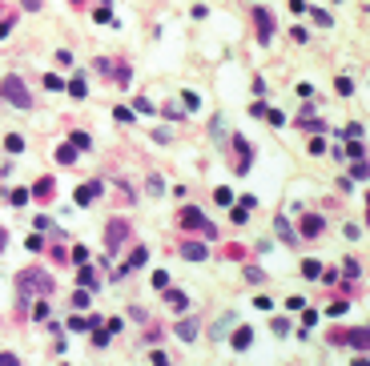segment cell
Wrapping results in <instances>:
<instances>
[{"label":"cell","mask_w":370,"mask_h":366,"mask_svg":"<svg viewBox=\"0 0 370 366\" xmlns=\"http://www.w3.org/2000/svg\"><path fill=\"white\" fill-rule=\"evenodd\" d=\"M0 97H4L8 105H20V109H28V105H32V93L24 89V81H20V77H4V81H0Z\"/></svg>","instance_id":"cell-1"},{"label":"cell","mask_w":370,"mask_h":366,"mask_svg":"<svg viewBox=\"0 0 370 366\" xmlns=\"http://www.w3.org/2000/svg\"><path fill=\"white\" fill-rule=\"evenodd\" d=\"M32 290H37V294H53L49 274H41V270H24V274H20V302H24Z\"/></svg>","instance_id":"cell-2"},{"label":"cell","mask_w":370,"mask_h":366,"mask_svg":"<svg viewBox=\"0 0 370 366\" xmlns=\"http://www.w3.org/2000/svg\"><path fill=\"white\" fill-rule=\"evenodd\" d=\"M181 229H201L206 238H217V229L206 221V213H201L197 206H185V209H181Z\"/></svg>","instance_id":"cell-3"},{"label":"cell","mask_w":370,"mask_h":366,"mask_svg":"<svg viewBox=\"0 0 370 366\" xmlns=\"http://www.w3.org/2000/svg\"><path fill=\"white\" fill-rule=\"evenodd\" d=\"M105 242H109V250H113V254H117V246H121V242H129V221H125V217H113V221L105 225Z\"/></svg>","instance_id":"cell-4"},{"label":"cell","mask_w":370,"mask_h":366,"mask_svg":"<svg viewBox=\"0 0 370 366\" xmlns=\"http://www.w3.org/2000/svg\"><path fill=\"white\" fill-rule=\"evenodd\" d=\"M330 342H350V346L366 350V330H362V326H354V330H334V334H330Z\"/></svg>","instance_id":"cell-5"},{"label":"cell","mask_w":370,"mask_h":366,"mask_svg":"<svg viewBox=\"0 0 370 366\" xmlns=\"http://www.w3.org/2000/svg\"><path fill=\"white\" fill-rule=\"evenodd\" d=\"M254 20H258V41L270 45V37H274V16H270L265 8H254Z\"/></svg>","instance_id":"cell-6"},{"label":"cell","mask_w":370,"mask_h":366,"mask_svg":"<svg viewBox=\"0 0 370 366\" xmlns=\"http://www.w3.org/2000/svg\"><path fill=\"white\" fill-rule=\"evenodd\" d=\"M181 258H189V261H206L210 258V250L201 246V242H181V250H177Z\"/></svg>","instance_id":"cell-7"},{"label":"cell","mask_w":370,"mask_h":366,"mask_svg":"<svg viewBox=\"0 0 370 366\" xmlns=\"http://www.w3.org/2000/svg\"><path fill=\"white\" fill-rule=\"evenodd\" d=\"M322 225H326V221H322L318 213H306V217H302V234H306V238H318V234H322Z\"/></svg>","instance_id":"cell-8"},{"label":"cell","mask_w":370,"mask_h":366,"mask_svg":"<svg viewBox=\"0 0 370 366\" xmlns=\"http://www.w3.org/2000/svg\"><path fill=\"white\" fill-rule=\"evenodd\" d=\"M93 197H101V181H89V185L77 189V202H81V206H89Z\"/></svg>","instance_id":"cell-9"},{"label":"cell","mask_w":370,"mask_h":366,"mask_svg":"<svg viewBox=\"0 0 370 366\" xmlns=\"http://www.w3.org/2000/svg\"><path fill=\"white\" fill-rule=\"evenodd\" d=\"M177 338H181V342H193V338H197V318L177 322Z\"/></svg>","instance_id":"cell-10"},{"label":"cell","mask_w":370,"mask_h":366,"mask_svg":"<svg viewBox=\"0 0 370 366\" xmlns=\"http://www.w3.org/2000/svg\"><path fill=\"white\" fill-rule=\"evenodd\" d=\"M250 342H254V330H250V326H242V330L233 334V350H250Z\"/></svg>","instance_id":"cell-11"},{"label":"cell","mask_w":370,"mask_h":366,"mask_svg":"<svg viewBox=\"0 0 370 366\" xmlns=\"http://www.w3.org/2000/svg\"><path fill=\"white\" fill-rule=\"evenodd\" d=\"M64 89H69V93H73V97H77V101H81V97H85V93H89V81H85V77H73V81H69V85H64Z\"/></svg>","instance_id":"cell-12"},{"label":"cell","mask_w":370,"mask_h":366,"mask_svg":"<svg viewBox=\"0 0 370 366\" xmlns=\"http://www.w3.org/2000/svg\"><path fill=\"white\" fill-rule=\"evenodd\" d=\"M165 302H169L173 310H185V306H189V298H185L181 290H165Z\"/></svg>","instance_id":"cell-13"},{"label":"cell","mask_w":370,"mask_h":366,"mask_svg":"<svg viewBox=\"0 0 370 366\" xmlns=\"http://www.w3.org/2000/svg\"><path fill=\"white\" fill-rule=\"evenodd\" d=\"M4 149H8V153H24V137H20V133H8V137H4Z\"/></svg>","instance_id":"cell-14"},{"label":"cell","mask_w":370,"mask_h":366,"mask_svg":"<svg viewBox=\"0 0 370 366\" xmlns=\"http://www.w3.org/2000/svg\"><path fill=\"white\" fill-rule=\"evenodd\" d=\"M69 145H73V149H85V153H89V145H93V137H89V133H81V129H77V133H73V141H69Z\"/></svg>","instance_id":"cell-15"},{"label":"cell","mask_w":370,"mask_h":366,"mask_svg":"<svg viewBox=\"0 0 370 366\" xmlns=\"http://www.w3.org/2000/svg\"><path fill=\"white\" fill-rule=\"evenodd\" d=\"M49 193H53V177H41V181H37V189H32V197H41V202H45Z\"/></svg>","instance_id":"cell-16"},{"label":"cell","mask_w":370,"mask_h":366,"mask_svg":"<svg viewBox=\"0 0 370 366\" xmlns=\"http://www.w3.org/2000/svg\"><path fill=\"white\" fill-rule=\"evenodd\" d=\"M278 234H282V242H286V246H294V242H298V238H294V229H290V221H286V217H278Z\"/></svg>","instance_id":"cell-17"},{"label":"cell","mask_w":370,"mask_h":366,"mask_svg":"<svg viewBox=\"0 0 370 366\" xmlns=\"http://www.w3.org/2000/svg\"><path fill=\"white\" fill-rule=\"evenodd\" d=\"M56 161H60V165H73V161H77V149H73V145H60V149H56Z\"/></svg>","instance_id":"cell-18"},{"label":"cell","mask_w":370,"mask_h":366,"mask_svg":"<svg viewBox=\"0 0 370 366\" xmlns=\"http://www.w3.org/2000/svg\"><path fill=\"white\" fill-rule=\"evenodd\" d=\"M81 282H85V290H93V286H97V274H93V270H89V261H85V265H81Z\"/></svg>","instance_id":"cell-19"},{"label":"cell","mask_w":370,"mask_h":366,"mask_svg":"<svg viewBox=\"0 0 370 366\" xmlns=\"http://www.w3.org/2000/svg\"><path fill=\"white\" fill-rule=\"evenodd\" d=\"M45 89H49V93H60V89H64V81H60L56 73H49V77H45Z\"/></svg>","instance_id":"cell-20"},{"label":"cell","mask_w":370,"mask_h":366,"mask_svg":"<svg viewBox=\"0 0 370 366\" xmlns=\"http://www.w3.org/2000/svg\"><path fill=\"white\" fill-rule=\"evenodd\" d=\"M334 89H338L342 97H350V93H354V81H350V77H338V85H334Z\"/></svg>","instance_id":"cell-21"},{"label":"cell","mask_w":370,"mask_h":366,"mask_svg":"<svg viewBox=\"0 0 370 366\" xmlns=\"http://www.w3.org/2000/svg\"><path fill=\"white\" fill-rule=\"evenodd\" d=\"M133 109H137V113H145V117H153V113H157V109H153V101H145V97H137V105H133Z\"/></svg>","instance_id":"cell-22"},{"label":"cell","mask_w":370,"mask_h":366,"mask_svg":"<svg viewBox=\"0 0 370 366\" xmlns=\"http://www.w3.org/2000/svg\"><path fill=\"white\" fill-rule=\"evenodd\" d=\"M342 157H354V161H362V141H350V145H346V153Z\"/></svg>","instance_id":"cell-23"},{"label":"cell","mask_w":370,"mask_h":366,"mask_svg":"<svg viewBox=\"0 0 370 366\" xmlns=\"http://www.w3.org/2000/svg\"><path fill=\"white\" fill-rule=\"evenodd\" d=\"M302 274H306V278H318V274H322V265H318V261H310V258H306V261H302Z\"/></svg>","instance_id":"cell-24"},{"label":"cell","mask_w":370,"mask_h":366,"mask_svg":"<svg viewBox=\"0 0 370 366\" xmlns=\"http://www.w3.org/2000/svg\"><path fill=\"white\" fill-rule=\"evenodd\" d=\"M113 117H117L121 125H133V109H113Z\"/></svg>","instance_id":"cell-25"},{"label":"cell","mask_w":370,"mask_h":366,"mask_svg":"<svg viewBox=\"0 0 370 366\" xmlns=\"http://www.w3.org/2000/svg\"><path fill=\"white\" fill-rule=\"evenodd\" d=\"M8 197H12V206H24V202H28V197H32V193H28V189H12V193H8Z\"/></svg>","instance_id":"cell-26"},{"label":"cell","mask_w":370,"mask_h":366,"mask_svg":"<svg viewBox=\"0 0 370 366\" xmlns=\"http://www.w3.org/2000/svg\"><path fill=\"white\" fill-rule=\"evenodd\" d=\"M153 286H157V290H169V274H165V270L153 274Z\"/></svg>","instance_id":"cell-27"},{"label":"cell","mask_w":370,"mask_h":366,"mask_svg":"<svg viewBox=\"0 0 370 366\" xmlns=\"http://www.w3.org/2000/svg\"><path fill=\"white\" fill-rule=\"evenodd\" d=\"M73 306H77V310L89 306V290H77V294H73Z\"/></svg>","instance_id":"cell-28"},{"label":"cell","mask_w":370,"mask_h":366,"mask_svg":"<svg viewBox=\"0 0 370 366\" xmlns=\"http://www.w3.org/2000/svg\"><path fill=\"white\" fill-rule=\"evenodd\" d=\"M69 330H89V318H69Z\"/></svg>","instance_id":"cell-29"},{"label":"cell","mask_w":370,"mask_h":366,"mask_svg":"<svg viewBox=\"0 0 370 366\" xmlns=\"http://www.w3.org/2000/svg\"><path fill=\"white\" fill-rule=\"evenodd\" d=\"M270 330H274V334H286L290 326H286V318H274V322H270Z\"/></svg>","instance_id":"cell-30"},{"label":"cell","mask_w":370,"mask_h":366,"mask_svg":"<svg viewBox=\"0 0 370 366\" xmlns=\"http://www.w3.org/2000/svg\"><path fill=\"white\" fill-rule=\"evenodd\" d=\"M56 64H64V69H69V64H73V52L60 49V52H56Z\"/></svg>","instance_id":"cell-31"},{"label":"cell","mask_w":370,"mask_h":366,"mask_svg":"<svg viewBox=\"0 0 370 366\" xmlns=\"http://www.w3.org/2000/svg\"><path fill=\"white\" fill-rule=\"evenodd\" d=\"M73 261H77V265H85V261H89V254H85V246H77V250H73Z\"/></svg>","instance_id":"cell-32"},{"label":"cell","mask_w":370,"mask_h":366,"mask_svg":"<svg viewBox=\"0 0 370 366\" xmlns=\"http://www.w3.org/2000/svg\"><path fill=\"white\" fill-rule=\"evenodd\" d=\"M153 366H169V358H165L161 350H153Z\"/></svg>","instance_id":"cell-33"},{"label":"cell","mask_w":370,"mask_h":366,"mask_svg":"<svg viewBox=\"0 0 370 366\" xmlns=\"http://www.w3.org/2000/svg\"><path fill=\"white\" fill-rule=\"evenodd\" d=\"M0 366H16V354H0Z\"/></svg>","instance_id":"cell-34"},{"label":"cell","mask_w":370,"mask_h":366,"mask_svg":"<svg viewBox=\"0 0 370 366\" xmlns=\"http://www.w3.org/2000/svg\"><path fill=\"white\" fill-rule=\"evenodd\" d=\"M0 254H4V229H0Z\"/></svg>","instance_id":"cell-35"}]
</instances>
